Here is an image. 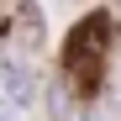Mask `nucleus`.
I'll return each instance as SVG.
<instances>
[{"label":"nucleus","instance_id":"20e7f679","mask_svg":"<svg viewBox=\"0 0 121 121\" xmlns=\"http://www.w3.org/2000/svg\"><path fill=\"white\" fill-rule=\"evenodd\" d=\"M79 121H100V111H90V116H79Z\"/></svg>","mask_w":121,"mask_h":121},{"label":"nucleus","instance_id":"f03ea898","mask_svg":"<svg viewBox=\"0 0 121 121\" xmlns=\"http://www.w3.org/2000/svg\"><path fill=\"white\" fill-rule=\"evenodd\" d=\"M0 95L11 100V111L26 105V100L37 95V74H32L26 58H5V63H0Z\"/></svg>","mask_w":121,"mask_h":121},{"label":"nucleus","instance_id":"7ed1b4c3","mask_svg":"<svg viewBox=\"0 0 121 121\" xmlns=\"http://www.w3.org/2000/svg\"><path fill=\"white\" fill-rule=\"evenodd\" d=\"M48 111H53V121H69V116H74V90L63 84V79H53V90H48Z\"/></svg>","mask_w":121,"mask_h":121},{"label":"nucleus","instance_id":"f257e3e1","mask_svg":"<svg viewBox=\"0 0 121 121\" xmlns=\"http://www.w3.org/2000/svg\"><path fill=\"white\" fill-rule=\"evenodd\" d=\"M105 48H111V16H84L74 37L63 42V84L90 90V79L105 63Z\"/></svg>","mask_w":121,"mask_h":121}]
</instances>
